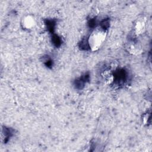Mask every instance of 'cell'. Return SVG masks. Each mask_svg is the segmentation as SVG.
Listing matches in <instances>:
<instances>
[{
	"mask_svg": "<svg viewBox=\"0 0 152 152\" xmlns=\"http://www.w3.org/2000/svg\"><path fill=\"white\" fill-rule=\"evenodd\" d=\"M126 49L128 52L132 55H138L142 52L141 46L137 42L130 41L127 43Z\"/></svg>",
	"mask_w": 152,
	"mask_h": 152,
	"instance_id": "277c9868",
	"label": "cell"
},
{
	"mask_svg": "<svg viewBox=\"0 0 152 152\" xmlns=\"http://www.w3.org/2000/svg\"><path fill=\"white\" fill-rule=\"evenodd\" d=\"M146 22L143 18H139L135 20L133 24V32L136 36L143 34L145 30Z\"/></svg>",
	"mask_w": 152,
	"mask_h": 152,
	"instance_id": "3957f363",
	"label": "cell"
},
{
	"mask_svg": "<svg viewBox=\"0 0 152 152\" xmlns=\"http://www.w3.org/2000/svg\"><path fill=\"white\" fill-rule=\"evenodd\" d=\"M107 36L106 31L101 28H96L90 34L88 39V43L92 51L99 50L103 45Z\"/></svg>",
	"mask_w": 152,
	"mask_h": 152,
	"instance_id": "6da1fadb",
	"label": "cell"
},
{
	"mask_svg": "<svg viewBox=\"0 0 152 152\" xmlns=\"http://www.w3.org/2000/svg\"><path fill=\"white\" fill-rule=\"evenodd\" d=\"M21 26L24 30H32L36 24V19L31 14L24 15L21 20Z\"/></svg>",
	"mask_w": 152,
	"mask_h": 152,
	"instance_id": "7a4b0ae2",
	"label": "cell"
}]
</instances>
